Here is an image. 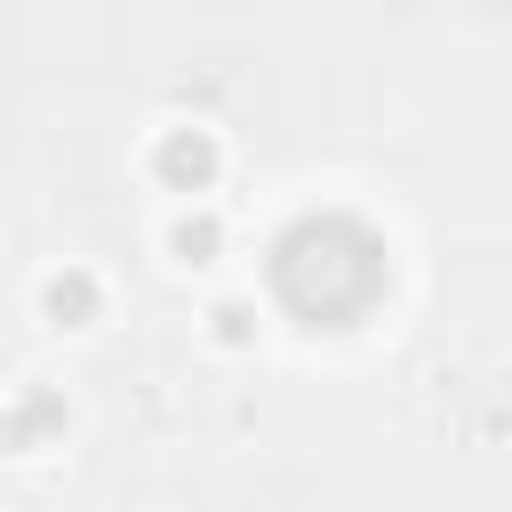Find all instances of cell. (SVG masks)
<instances>
[{"mask_svg":"<svg viewBox=\"0 0 512 512\" xmlns=\"http://www.w3.org/2000/svg\"><path fill=\"white\" fill-rule=\"evenodd\" d=\"M144 168H152L160 192L200 200V192H216V176H224V144H216V128H200V120H168V128L152 136Z\"/></svg>","mask_w":512,"mask_h":512,"instance_id":"obj_1","label":"cell"},{"mask_svg":"<svg viewBox=\"0 0 512 512\" xmlns=\"http://www.w3.org/2000/svg\"><path fill=\"white\" fill-rule=\"evenodd\" d=\"M208 344L248 352V344H256V304H248V296H216V304H208Z\"/></svg>","mask_w":512,"mask_h":512,"instance_id":"obj_4","label":"cell"},{"mask_svg":"<svg viewBox=\"0 0 512 512\" xmlns=\"http://www.w3.org/2000/svg\"><path fill=\"white\" fill-rule=\"evenodd\" d=\"M160 256L184 264V272L216 264V256H224V216H216V208H176V216L160 224Z\"/></svg>","mask_w":512,"mask_h":512,"instance_id":"obj_2","label":"cell"},{"mask_svg":"<svg viewBox=\"0 0 512 512\" xmlns=\"http://www.w3.org/2000/svg\"><path fill=\"white\" fill-rule=\"evenodd\" d=\"M96 312H104V288H96V272L64 264V272H48V280H40V320H48V328H88Z\"/></svg>","mask_w":512,"mask_h":512,"instance_id":"obj_3","label":"cell"}]
</instances>
